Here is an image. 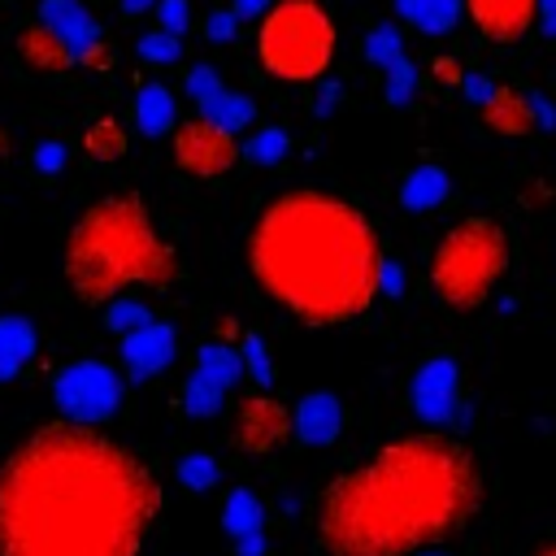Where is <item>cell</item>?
<instances>
[{"instance_id": "6da1fadb", "label": "cell", "mask_w": 556, "mask_h": 556, "mask_svg": "<svg viewBox=\"0 0 556 556\" xmlns=\"http://www.w3.org/2000/svg\"><path fill=\"white\" fill-rule=\"evenodd\" d=\"M161 508L165 491L135 447L61 417L0 465V556H143Z\"/></svg>"}, {"instance_id": "7a4b0ae2", "label": "cell", "mask_w": 556, "mask_h": 556, "mask_svg": "<svg viewBox=\"0 0 556 556\" xmlns=\"http://www.w3.org/2000/svg\"><path fill=\"white\" fill-rule=\"evenodd\" d=\"M473 452L443 434H400L343 469L317 495V547L326 556H417L465 530L482 508Z\"/></svg>"}, {"instance_id": "3957f363", "label": "cell", "mask_w": 556, "mask_h": 556, "mask_svg": "<svg viewBox=\"0 0 556 556\" xmlns=\"http://www.w3.org/2000/svg\"><path fill=\"white\" fill-rule=\"evenodd\" d=\"M382 239L361 204L291 187L248 226V269L265 300L300 326L326 330L365 317L382 291Z\"/></svg>"}, {"instance_id": "277c9868", "label": "cell", "mask_w": 556, "mask_h": 556, "mask_svg": "<svg viewBox=\"0 0 556 556\" xmlns=\"http://www.w3.org/2000/svg\"><path fill=\"white\" fill-rule=\"evenodd\" d=\"M61 265L70 291L91 308H104L126 291H169L182 278L178 252L130 191H109L78 213Z\"/></svg>"}, {"instance_id": "5b68a950", "label": "cell", "mask_w": 556, "mask_h": 556, "mask_svg": "<svg viewBox=\"0 0 556 556\" xmlns=\"http://www.w3.org/2000/svg\"><path fill=\"white\" fill-rule=\"evenodd\" d=\"M508 265H513L508 230L495 217L473 213V217H460L443 230V239L430 252L426 278H430V291L443 308L473 313L495 295Z\"/></svg>"}, {"instance_id": "8992f818", "label": "cell", "mask_w": 556, "mask_h": 556, "mask_svg": "<svg viewBox=\"0 0 556 556\" xmlns=\"http://www.w3.org/2000/svg\"><path fill=\"white\" fill-rule=\"evenodd\" d=\"M334 17L321 0H274L256 26V61L278 83H317L334 61Z\"/></svg>"}, {"instance_id": "52a82bcc", "label": "cell", "mask_w": 556, "mask_h": 556, "mask_svg": "<svg viewBox=\"0 0 556 556\" xmlns=\"http://www.w3.org/2000/svg\"><path fill=\"white\" fill-rule=\"evenodd\" d=\"M122 395H126V382L104 361H74L52 382L56 413L70 421H83V426H104L122 408Z\"/></svg>"}, {"instance_id": "ba28073f", "label": "cell", "mask_w": 556, "mask_h": 556, "mask_svg": "<svg viewBox=\"0 0 556 556\" xmlns=\"http://www.w3.org/2000/svg\"><path fill=\"white\" fill-rule=\"evenodd\" d=\"M169 148H174V165H178L182 174H191V178H204V182L226 178V174L243 161L239 139H235L226 126L208 122L204 113L178 122V126L169 130Z\"/></svg>"}, {"instance_id": "9c48e42d", "label": "cell", "mask_w": 556, "mask_h": 556, "mask_svg": "<svg viewBox=\"0 0 556 556\" xmlns=\"http://www.w3.org/2000/svg\"><path fill=\"white\" fill-rule=\"evenodd\" d=\"M295 434V408L269 391H252L230 413V447L243 456H269Z\"/></svg>"}, {"instance_id": "30bf717a", "label": "cell", "mask_w": 556, "mask_h": 556, "mask_svg": "<svg viewBox=\"0 0 556 556\" xmlns=\"http://www.w3.org/2000/svg\"><path fill=\"white\" fill-rule=\"evenodd\" d=\"M408 400H413L417 417H426L430 426L465 421V404H460V365H456L452 356H430V361L413 374Z\"/></svg>"}, {"instance_id": "8fae6325", "label": "cell", "mask_w": 556, "mask_h": 556, "mask_svg": "<svg viewBox=\"0 0 556 556\" xmlns=\"http://www.w3.org/2000/svg\"><path fill=\"white\" fill-rule=\"evenodd\" d=\"M465 13L486 43L513 48L543 17V0H465Z\"/></svg>"}, {"instance_id": "7c38bea8", "label": "cell", "mask_w": 556, "mask_h": 556, "mask_svg": "<svg viewBox=\"0 0 556 556\" xmlns=\"http://www.w3.org/2000/svg\"><path fill=\"white\" fill-rule=\"evenodd\" d=\"M534 104H539V96H530V91H521L513 83H495L491 96L478 104V117L500 139H526L539 126V109Z\"/></svg>"}, {"instance_id": "4fadbf2b", "label": "cell", "mask_w": 556, "mask_h": 556, "mask_svg": "<svg viewBox=\"0 0 556 556\" xmlns=\"http://www.w3.org/2000/svg\"><path fill=\"white\" fill-rule=\"evenodd\" d=\"M178 356V330L169 321H148L130 334H122V365L130 382H148Z\"/></svg>"}, {"instance_id": "5bb4252c", "label": "cell", "mask_w": 556, "mask_h": 556, "mask_svg": "<svg viewBox=\"0 0 556 556\" xmlns=\"http://www.w3.org/2000/svg\"><path fill=\"white\" fill-rule=\"evenodd\" d=\"M17 56H22V65H26L30 74H43V78H56V74H65L70 65H78L74 48H70L56 30H48L39 17L17 30Z\"/></svg>"}, {"instance_id": "9a60e30c", "label": "cell", "mask_w": 556, "mask_h": 556, "mask_svg": "<svg viewBox=\"0 0 556 556\" xmlns=\"http://www.w3.org/2000/svg\"><path fill=\"white\" fill-rule=\"evenodd\" d=\"M339 430H343V404H339V395L313 391V395H304L295 404V439L300 443L326 447V443L339 439Z\"/></svg>"}, {"instance_id": "2e32d148", "label": "cell", "mask_w": 556, "mask_h": 556, "mask_svg": "<svg viewBox=\"0 0 556 556\" xmlns=\"http://www.w3.org/2000/svg\"><path fill=\"white\" fill-rule=\"evenodd\" d=\"M39 22H43L48 30H56V35L74 48V56H83V52L104 35L100 22L87 13L83 0H43V4H39Z\"/></svg>"}, {"instance_id": "e0dca14e", "label": "cell", "mask_w": 556, "mask_h": 556, "mask_svg": "<svg viewBox=\"0 0 556 556\" xmlns=\"http://www.w3.org/2000/svg\"><path fill=\"white\" fill-rule=\"evenodd\" d=\"M130 117L135 126L148 135V139H161L178 126V104H174V91L165 83H139L135 91V104H130Z\"/></svg>"}, {"instance_id": "ac0fdd59", "label": "cell", "mask_w": 556, "mask_h": 556, "mask_svg": "<svg viewBox=\"0 0 556 556\" xmlns=\"http://www.w3.org/2000/svg\"><path fill=\"white\" fill-rule=\"evenodd\" d=\"M35 348H39L35 326L26 317H17V313H4L0 317V382L17 378L35 361Z\"/></svg>"}, {"instance_id": "d6986e66", "label": "cell", "mask_w": 556, "mask_h": 556, "mask_svg": "<svg viewBox=\"0 0 556 556\" xmlns=\"http://www.w3.org/2000/svg\"><path fill=\"white\" fill-rule=\"evenodd\" d=\"M447 191H452L447 169H439V165H417V169H408L404 182H400V204H404L408 213H430V208H439V204L447 200Z\"/></svg>"}, {"instance_id": "ffe728a7", "label": "cell", "mask_w": 556, "mask_h": 556, "mask_svg": "<svg viewBox=\"0 0 556 556\" xmlns=\"http://www.w3.org/2000/svg\"><path fill=\"white\" fill-rule=\"evenodd\" d=\"M395 13L421 35H447L460 22L465 0H395Z\"/></svg>"}, {"instance_id": "44dd1931", "label": "cell", "mask_w": 556, "mask_h": 556, "mask_svg": "<svg viewBox=\"0 0 556 556\" xmlns=\"http://www.w3.org/2000/svg\"><path fill=\"white\" fill-rule=\"evenodd\" d=\"M195 369L208 374L213 382H222L226 391H230L239 378H248V365H243L239 343H226V339H208V343L195 352Z\"/></svg>"}, {"instance_id": "7402d4cb", "label": "cell", "mask_w": 556, "mask_h": 556, "mask_svg": "<svg viewBox=\"0 0 556 556\" xmlns=\"http://www.w3.org/2000/svg\"><path fill=\"white\" fill-rule=\"evenodd\" d=\"M83 152L87 161L96 165H113L126 156V126L117 117H96L87 130H83Z\"/></svg>"}, {"instance_id": "603a6c76", "label": "cell", "mask_w": 556, "mask_h": 556, "mask_svg": "<svg viewBox=\"0 0 556 556\" xmlns=\"http://www.w3.org/2000/svg\"><path fill=\"white\" fill-rule=\"evenodd\" d=\"M261 521H265V508L261 500L248 491V486H235L222 504V526L230 539H243V534H261Z\"/></svg>"}, {"instance_id": "cb8c5ba5", "label": "cell", "mask_w": 556, "mask_h": 556, "mask_svg": "<svg viewBox=\"0 0 556 556\" xmlns=\"http://www.w3.org/2000/svg\"><path fill=\"white\" fill-rule=\"evenodd\" d=\"M182 413L187 417H217L222 413V404H226V387L222 382H213L208 374H200V369H191L187 374V382H182Z\"/></svg>"}, {"instance_id": "d4e9b609", "label": "cell", "mask_w": 556, "mask_h": 556, "mask_svg": "<svg viewBox=\"0 0 556 556\" xmlns=\"http://www.w3.org/2000/svg\"><path fill=\"white\" fill-rule=\"evenodd\" d=\"M200 113H204L208 122L226 126L230 135H239L243 126H252V117H256V104H252L248 96H239V91H222V96H213L208 104H200Z\"/></svg>"}, {"instance_id": "484cf974", "label": "cell", "mask_w": 556, "mask_h": 556, "mask_svg": "<svg viewBox=\"0 0 556 556\" xmlns=\"http://www.w3.org/2000/svg\"><path fill=\"white\" fill-rule=\"evenodd\" d=\"M148 321H152L148 304H139V300H130V295H117L113 304H104V326H109L113 334H130V330H139V326H148Z\"/></svg>"}, {"instance_id": "4316f807", "label": "cell", "mask_w": 556, "mask_h": 556, "mask_svg": "<svg viewBox=\"0 0 556 556\" xmlns=\"http://www.w3.org/2000/svg\"><path fill=\"white\" fill-rule=\"evenodd\" d=\"M217 478H222V469H217V460L208 452H191V456L178 460V482L187 491H213Z\"/></svg>"}, {"instance_id": "83f0119b", "label": "cell", "mask_w": 556, "mask_h": 556, "mask_svg": "<svg viewBox=\"0 0 556 556\" xmlns=\"http://www.w3.org/2000/svg\"><path fill=\"white\" fill-rule=\"evenodd\" d=\"M287 148H291L287 130L269 126V130H261V135H252V139L243 143V156H248L252 165H278V161L287 156Z\"/></svg>"}, {"instance_id": "f1b7e54d", "label": "cell", "mask_w": 556, "mask_h": 556, "mask_svg": "<svg viewBox=\"0 0 556 556\" xmlns=\"http://www.w3.org/2000/svg\"><path fill=\"white\" fill-rule=\"evenodd\" d=\"M239 348H243V365H248V378L265 391L269 382H274V365H269V356H265V343H261V334L256 330H243L239 334Z\"/></svg>"}, {"instance_id": "f546056e", "label": "cell", "mask_w": 556, "mask_h": 556, "mask_svg": "<svg viewBox=\"0 0 556 556\" xmlns=\"http://www.w3.org/2000/svg\"><path fill=\"white\" fill-rule=\"evenodd\" d=\"M139 56L152 65H174L182 56V43L169 30H148V35H139Z\"/></svg>"}, {"instance_id": "4dcf8cb0", "label": "cell", "mask_w": 556, "mask_h": 556, "mask_svg": "<svg viewBox=\"0 0 556 556\" xmlns=\"http://www.w3.org/2000/svg\"><path fill=\"white\" fill-rule=\"evenodd\" d=\"M365 56H369L374 65H382V70H391L395 61H404V48H400V35H395L391 26H378V30H369V39H365Z\"/></svg>"}, {"instance_id": "1f68e13d", "label": "cell", "mask_w": 556, "mask_h": 556, "mask_svg": "<svg viewBox=\"0 0 556 556\" xmlns=\"http://www.w3.org/2000/svg\"><path fill=\"white\" fill-rule=\"evenodd\" d=\"M226 87H222V78H217V70L213 65H191L187 70V96L195 100V104H208L213 96H222Z\"/></svg>"}, {"instance_id": "d6a6232c", "label": "cell", "mask_w": 556, "mask_h": 556, "mask_svg": "<svg viewBox=\"0 0 556 556\" xmlns=\"http://www.w3.org/2000/svg\"><path fill=\"white\" fill-rule=\"evenodd\" d=\"M78 65H83V70H96V74H109V70L117 65V52H113V43L100 35V39L78 56Z\"/></svg>"}, {"instance_id": "836d02e7", "label": "cell", "mask_w": 556, "mask_h": 556, "mask_svg": "<svg viewBox=\"0 0 556 556\" xmlns=\"http://www.w3.org/2000/svg\"><path fill=\"white\" fill-rule=\"evenodd\" d=\"M408 91H413V65H408V61H395V65L387 70V100H391V104H404Z\"/></svg>"}, {"instance_id": "e575fe53", "label": "cell", "mask_w": 556, "mask_h": 556, "mask_svg": "<svg viewBox=\"0 0 556 556\" xmlns=\"http://www.w3.org/2000/svg\"><path fill=\"white\" fill-rule=\"evenodd\" d=\"M156 13H161V30H169V35H182L191 22L187 0H156Z\"/></svg>"}, {"instance_id": "d590c367", "label": "cell", "mask_w": 556, "mask_h": 556, "mask_svg": "<svg viewBox=\"0 0 556 556\" xmlns=\"http://www.w3.org/2000/svg\"><path fill=\"white\" fill-rule=\"evenodd\" d=\"M235 26H239V13H235V9H213V13L204 17V35H208L213 43H226V39L235 35Z\"/></svg>"}, {"instance_id": "8d00e7d4", "label": "cell", "mask_w": 556, "mask_h": 556, "mask_svg": "<svg viewBox=\"0 0 556 556\" xmlns=\"http://www.w3.org/2000/svg\"><path fill=\"white\" fill-rule=\"evenodd\" d=\"M35 174H43V178H52V174H61V165H65V148L56 143V139H48V143H39L35 148Z\"/></svg>"}, {"instance_id": "74e56055", "label": "cell", "mask_w": 556, "mask_h": 556, "mask_svg": "<svg viewBox=\"0 0 556 556\" xmlns=\"http://www.w3.org/2000/svg\"><path fill=\"white\" fill-rule=\"evenodd\" d=\"M434 78L443 83V87H465V74H460V61L456 56H434Z\"/></svg>"}, {"instance_id": "f35d334b", "label": "cell", "mask_w": 556, "mask_h": 556, "mask_svg": "<svg viewBox=\"0 0 556 556\" xmlns=\"http://www.w3.org/2000/svg\"><path fill=\"white\" fill-rule=\"evenodd\" d=\"M400 287H404V274H400V265H391V261H387V265H382V291H387V295H395Z\"/></svg>"}, {"instance_id": "ab89813d", "label": "cell", "mask_w": 556, "mask_h": 556, "mask_svg": "<svg viewBox=\"0 0 556 556\" xmlns=\"http://www.w3.org/2000/svg\"><path fill=\"white\" fill-rule=\"evenodd\" d=\"M230 9H235L239 17H256V13L265 17V13H269V0H235Z\"/></svg>"}, {"instance_id": "60d3db41", "label": "cell", "mask_w": 556, "mask_h": 556, "mask_svg": "<svg viewBox=\"0 0 556 556\" xmlns=\"http://www.w3.org/2000/svg\"><path fill=\"white\" fill-rule=\"evenodd\" d=\"M261 547H265L261 534H243V539H235V552H239V556H261Z\"/></svg>"}, {"instance_id": "b9f144b4", "label": "cell", "mask_w": 556, "mask_h": 556, "mask_svg": "<svg viewBox=\"0 0 556 556\" xmlns=\"http://www.w3.org/2000/svg\"><path fill=\"white\" fill-rule=\"evenodd\" d=\"M122 4V13L126 17H135V13H148V9H156V0H117Z\"/></svg>"}, {"instance_id": "7bdbcfd3", "label": "cell", "mask_w": 556, "mask_h": 556, "mask_svg": "<svg viewBox=\"0 0 556 556\" xmlns=\"http://www.w3.org/2000/svg\"><path fill=\"white\" fill-rule=\"evenodd\" d=\"M4 156H9V130L0 126V161H4Z\"/></svg>"}, {"instance_id": "ee69618b", "label": "cell", "mask_w": 556, "mask_h": 556, "mask_svg": "<svg viewBox=\"0 0 556 556\" xmlns=\"http://www.w3.org/2000/svg\"><path fill=\"white\" fill-rule=\"evenodd\" d=\"M534 556H556V543H547V547H539Z\"/></svg>"}, {"instance_id": "f6af8a7d", "label": "cell", "mask_w": 556, "mask_h": 556, "mask_svg": "<svg viewBox=\"0 0 556 556\" xmlns=\"http://www.w3.org/2000/svg\"><path fill=\"white\" fill-rule=\"evenodd\" d=\"M417 556H447V552H434V547H426V552H417Z\"/></svg>"}]
</instances>
